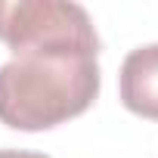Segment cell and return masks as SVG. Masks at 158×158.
Instances as JSON below:
<instances>
[{"mask_svg": "<svg viewBox=\"0 0 158 158\" xmlns=\"http://www.w3.org/2000/svg\"><path fill=\"white\" fill-rule=\"evenodd\" d=\"M99 96L93 50L44 47L16 53L0 65V124L13 130H50L84 115Z\"/></svg>", "mask_w": 158, "mask_h": 158, "instance_id": "cell-1", "label": "cell"}, {"mask_svg": "<svg viewBox=\"0 0 158 158\" xmlns=\"http://www.w3.org/2000/svg\"><path fill=\"white\" fill-rule=\"evenodd\" d=\"M118 93L127 112L158 121V44L130 50L118 71Z\"/></svg>", "mask_w": 158, "mask_h": 158, "instance_id": "cell-3", "label": "cell"}, {"mask_svg": "<svg viewBox=\"0 0 158 158\" xmlns=\"http://www.w3.org/2000/svg\"><path fill=\"white\" fill-rule=\"evenodd\" d=\"M0 40L13 56L44 47L99 53V34L87 10L71 0H0Z\"/></svg>", "mask_w": 158, "mask_h": 158, "instance_id": "cell-2", "label": "cell"}, {"mask_svg": "<svg viewBox=\"0 0 158 158\" xmlns=\"http://www.w3.org/2000/svg\"><path fill=\"white\" fill-rule=\"evenodd\" d=\"M0 158H50L44 152H25V149H0Z\"/></svg>", "mask_w": 158, "mask_h": 158, "instance_id": "cell-4", "label": "cell"}]
</instances>
